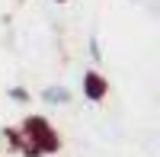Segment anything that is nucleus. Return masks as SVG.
I'll return each mask as SVG.
<instances>
[{
    "mask_svg": "<svg viewBox=\"0 0 160 157\" xmlns=\"http://www.w3.org/2000/svg\"><path fill=\"white\" fill-rule=\"evenodd\" d=\"M55 3H68V0H55Z\"/></svg>",
    "mask_w": 160,
    "mask_h": 157,
    "instance_id": "obj_6",
    "label": "nucleus"
},
{
    "mask_svg": "<svg viewBox=\"0 0 160 157\" xmlns=\"http://www.w3.org/2000/svg\"><path fill=\"white\" fill-rule=\"evenodd\" d=\"M87 48H90V61H93V64H102V48H99V35H90V38H87Z\"/></svg>",
    "mask_w": 160,
    "mask_h": 157,
    "instance_id": "obj_5",
    "label": "nucleus"
},
{
    "mask_svg": "<svg viewBox=\"0 0 160 157\" xmlns=\"http://www.w3.org/2000/svg\"><path fill=\"white\" fill-rule=\"evenodd\" d=\"M38 99H42L45 106H68V103L74 99V93H71L68 87H61V84H51V87H42Z\"/></svg>",
    "mask_w": 160,
    "mask_h": 157,
    "instance_id": "obj_3",
    "label": "nucleus"
},
{
    "mask_svg": "<svg viewBox=\"0 0 160 157\" xmlns=\"http://www.w3.org/2000/svg\"><path fill=\"white\" fill-rule=\"evenodd\" d=\"M7 96H10L13 103H19V106L32 103V93H29V90H22V87H10V90H7Z\"/></svg>",
    "mask_w": 160,
    "mask_h": 157,
    "instance_id": "obj_4",
    "label": "nucleus"
},
{
    "mask_svg": "<svg viewBox=\"0 0 160 157\" xmlns=\"http://www.w3.org/2000/svg\"><path fill=\"white\" fill-rule=\"evenodd\" d=\"M83 96L90 103H102L109 96V80L99 71H83Z\"/></svg>",
    "mask_w": 160,
    "mask_h": 157,
    "instance_id": "obj_2",
    "label": "nucleus"
},
{
    "mask_svg": "<svg viewBox=\"0 0 160 157\" xmlns=\"http://www.w3.org/2000/svg\"><path fill=\"white\" fill-rule=\"evenodd\" d=\"M3 141L22 157H48L61 151V135L45 115H26L19 128L3 132Z\"/></svg>",
    "mask_w": 160,
    "mask_h": 157,
    "instance_id": "obj_1",
    "label": "nucleus"
}]
</instances>
